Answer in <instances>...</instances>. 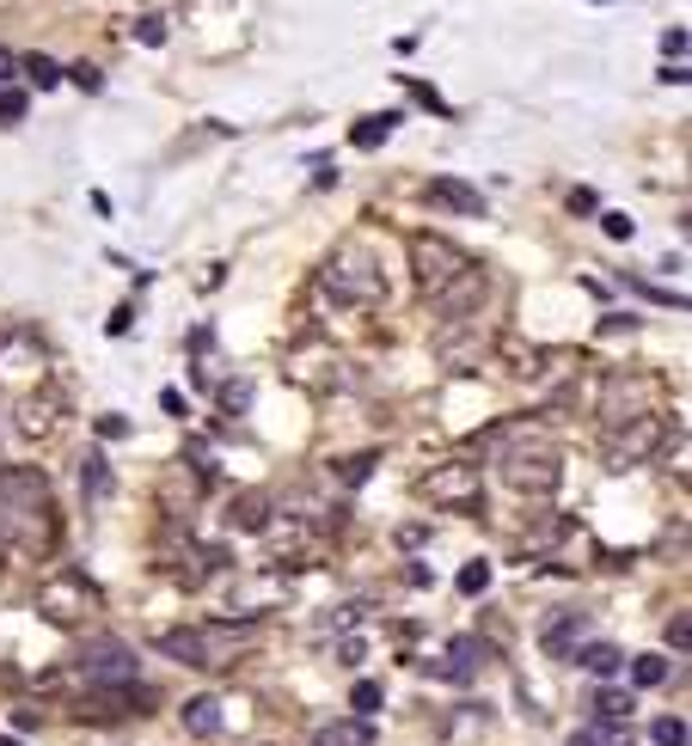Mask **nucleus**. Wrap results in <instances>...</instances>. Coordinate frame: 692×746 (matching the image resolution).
I'll use <instances>...</instances> for the list:
<instances>
[{"mask_svg":"<svg viewBox=\"0 0 692 746\" xmlns=\"http://www.w3.org/2000/svg\"><path fill=\"white\" fill-rule=\"evenodd\" d=\"M496 472H503V484L521 490V496H552V490L564 484V453L552 441L503 446V453H496Z\"/></svg>","mask_w":692,"mask_h":746,"instance_id":"f257e3e1","label":"nucleus"},{"mask_svg":"<svg viewBox=\"0 0 692 746\" xmlns=\"http://www.w3.org/2000/svg\"><path fill=\"white\" fill-rule=\"evenodd\" d=\"M417 490H423V502L453 508V514H479L484 508V477H479L472 459H441V465H429V472L417 477Z\"/></svg>","mask_w":692,"mask_h":746,"instance_id":"f03ea898","label":"nucleus"},{"mask_svg":"<svg viewBox=\"0 0 692 746\" xmlns=\"http://www.w3.org/2000/svg\"><path fill=\"white\" fill-rule=\"evenodd\" d=\"M325 288L344 306H374V301H387V275H380L374 258H361V251H337L325 263Z\"/></svg>","mask_w":692,"mask_h":746,"instance_id":"7ed1b4c3","label":"nucleus"},{"mask_svg":"<svg viewBox=\"0 0 692 746\" xmlns=\"http://www.w3.org/2000/svg\"><path fill=\"white\" fill-rule=\"evenodd\" d=\"M662 441H668V429H662V417H626V422H612V434H607V465L612 472H631V465H643V459H656L662 453Z\"/></svg>","mask_w":692,"mask_h":746,"instance_id":"20e7f679","label":"nucleus"},{"mask_svg":"<svg viewBox=\"0 0 692 746\" xmlns=\"http://www.w3.org/2000/svg\"><path fill=\"white\" fill-rule=\"evenodd\" d=\"M93 600H98V588L81 576V569H62V576L50 581V588H38V612L50 618V624H81L86 612H93Z\"/></svg>","mask_w":692,"mask_h":746,"instance_id":"39448f33","label":"nucleus"},{"mask_svg":"<svg viewBox=\"0 0 692 746\" xmlns=\"http://www.w3.org/2000/svg\"><path fill=\"white\" fill-rule=\"evenodd\" d=\"M466 263H472L466 251L453 245V239H441V233H417L411 239V275H417V288H423V294H436L441 282L460 275Z\"/></svg>","mask_w":692,"mask_h":746,"instance_id":"423d86ee","label":"nucleus"},{"mask_svg":"<svg viewBox=\"0 0 692 746\" xmlns=\"http://www.w3.org/2000/svg\"><path fill=\"white\" fill-rule=\"evenodd\" d=\"M81 680L98 685V692H117V685H135L141 680V655L129 642H93L81 655Z\"/></svg>","mask_w":692,"mask_h":746,"instance_id":"0eeeda50","label":"nucleus"},{"mask_svg":"<svg viewBox=\"0 0 692 746\" xmlns=\"http://www.w3.org/2000/svg\"><path fill=\"white\" fill-rule=\"evenodd\" d=\"M484 294H491V275H484L479 263H466V270L448 275V282L429 294V301H436V318H441V325H466V318L484 306Z\"/></svg>","mask_w":692,"mask_h":746,"instance_id":"6e6552de","label":"nucleus"},{"mask_svg":"<svg viewBox=\"0 0 692 746\" xmlns=\"http://www.w3.org/2000/svg\"><path fill=\"white\" fill-rule=\"evenodd\" d=\"M484 661H491V649H484L479 637H453L448 642V661H423L429 680H448V685H466L484 673Z\"/></svg>","mask_w":692,"mask_h":746,"instance_id":"1a4fd4ad","label":"nucleus"},{"mask_svg":"<svg viewBox=\"0 0 692 746\" xmlns=\"http://www.w3.org/2000/svg\"><path fill=\"white\" fill-rule=\"evenodd\" d=\"M154 649L172 655V661H185V668H214V637L209 630H160Z\"/></svg>","mask_w":692,"mask_h":746,"instance_id":"9d476101","label":"nucleus"},{"mask_svg":"<svg viewBox=\"0 0 692 746\" xmlns=\"http://www.w3.org/2000/svg\"><path fill=\"white\" fill-rule=\"evenodd\" d=\"M583 630H588V612H583V606H564V612H552L546 624H539V649L564 661L576 649V637H583Z\"/></svg>","mask_w":692,"mask_h":746,"instance_id":"9b49d317","label":"nucleus"},{"mask_svg":"<svg viewBox=\"0 0 692 746\" xmlns=\"http://www.w3.org/2000/svg\"><path fill=\"white\" fill-rule=\"evenodd\" d=\"M429 202H441V209H453V214H484V209H491L479 183L448 178V171H436V178H429Z\"/></svg>","mask_w":692,"mask_h":746,"instance_id":"f8f14e48","label":"nucleus"},{"mask_svg":"<svg viewBox=\"0 0 692 746\" xmlns=\"http://www.w3.org/2000/svg\"><path fill=\"white\" fill-rule=\"evenodd\" d=\"M178 722H185V734H197V740H209V734H221L227 710H221V697H185V710H178Z\"/></svg>","mask_w":692,"mask_h":746,"instance_id":"ddd939ff","label":"nucleus"},{"mask_svg":"<svg viewBox=\"0 0 692 746\" xmlns=\"http://www.w3.org/2000/svg\"><path fill=\"white\" fill-rule=\"evenodd\" d=\"M62 429V404L55 398H25L19 404V434H31V441H43V434Z\"/></svg>","mask_w":692,"mask_h":746,"instance_id":"4468645a","label":"nucleus"},{"mask_svg":"<svg viewBox=\"0 0 692 746\" xmlns=\"http://www.w3.org/2000/svg\"><path fill=\"white\" fill-rule=\"evenodd\" d=\"M564 661H576V668L600 673V680H612V673H626V649H612V642H583V649H570Z\"/></svg>","mask_w":692,"mask_h":746,"instance_id":"2eb2a0df","label":"nucleus"},{"mask_svg":"<svg viewBox=\"0 0 692 746\" xmlns=\"http://www.w3.org/2000/svg\"><path fill=\"white\" fill-rule=\"evenodd\" d=\"M319 746H380V728H374V716H344L319 728Z\"/></svg>","mask_w":692,"mask_h":746,"instance_id":"dca6fc26","label":"nucleus"},{"mask_svg":"<svg viewBox=\"0 0 692 746\" xmlns=\"http://www.w3.org/2000/svg\"><path fill=\"white\" fill-rule=\"evenodd\" d=\"M227 521L240 526V533H270L276 514H270V496H258V490H252V496H240L233 508H227Z\"/></svg>","mask_w":692,"mask_h":746,"instance_id":"f3484780","label":"nucleus"},{"mask_svg":"<svg viewBox=\"0 0 692 746\" xmlns=\"http://www.w3.org/2000/svg\"><path fill=\"white\" fill-rule=\"evenodd\" d=\"M588 710H595V722H631L638 697H631V692H612V685H600V692L588 697Z\"/></svg>","mask_w":692,"mask_h":746,"instance_id":"a211bd4d","label":"nucleus"},{"mask_svg":"<svg viewBox=\"0 0 692 746\" xmlns=\"http://www.w3.org/2000/svg\"><path fill=\"white\" fill-rule=\"evenodd\" d=\"M81 490H86V502H105V496H111V459H105V453H86Z\"/></svg>","mask_w":692,"mask_h":746,"instance_id":"6ab92c4d","label":"nucleus"},{"mask_svg":"<svg viewBox=\"0 0 692 746\" xmlns=\"http://www.w3.org/2000/svg\"><path fill=\"white\" fill-rule=\"evenodd\" d=\"M392 129H399V111H380V117H361L356 129H349V141H356V147H380Z\"/></svg>","mask_w":692,"mask_h":746,"instance_id":"aec40b11","label":"nucleus"},{"mask_svg":"<svg viewBox=\"0 0 692 746\" xmlns=\"http://www.w3.org/2000/svg\"><path fill=\"white\" fill-rule=\"evenodd\" d=\"M570 746H631L626 722H600V728H576Z\"/></svg>","mask_w":692,"mask_h":746,"instance_id":"412c9836","label":"nucleus"},{"mask_svg":"<svg viewBox=\"0 0 692 746\" xmlns=\"http://www.w3.org/2000/svg\"><path fill=\"white\" fill-rule=\"evenodd\" d=\"M31 74V86L38 92H50V86H62V62H50V55H25V62H19Z\"/></svg>","mask_w":692,"mask_h":746,"instance_id":"4be33fe9","label":"nucleus"},{"mask_svg":"<svg viewBox=\"0 0 692 746\" xmlns=\"http://www.w3.org/2000/svg\"><path fill=\"white\" fill-rule=\"evenodd\" d=\"M662 680H668V655H638L631 661V685L650 692V685H662Z\"/></svg>","mask_w":692,"mask_h":746,"instance_id":"5701e85b","label":"nucleus"},{"mask_svg":"<svg viewBox=\"0 0 692 746\" xmlns=\"http://www.w3.org/2000/svg\"><path fill=\"white\" fill-rule=\"evenodd\" d=\"M650 746H686V716H656L650 722Z\"/></svg>","mask_w":692,"mask_h":746,"instance_id":"b1692460","label":"nucleus"},{"mask_svg":"<svg viewBox=\"0 0 692 746\" xmlns=\"http://www.w3.org/2000/svg\"><path fill=\"white\" fill-rule=\"evenodd\" d=\"M332 472L344 477L349 490H356V484H368V472H374V453H349V459H337Z\"/></svg>","mask_w":692,"mask_h":746,"instance_id":"393cba45","label":"nucleus"},{"mask_svg":"<svg viewBox=\"0 0 692 746\" xmlns=\"http://www.w3.org/2000/svg\"><path fill=\"white\" fill-rule=\"evenodd\" d=\"M349 704H356V716H374V710L387 704V692H380L374 680H356V685H349Z\"/></svg>","mask_w":692,"mask_h":746,"instance_id":"a878e982","label":"nucleus"},{"mask_svg":"<svg viewBox=\"0 0 692 746\" xmlns=\"http://www.w3.org/2000/svg\"><path fill=\"white\" fill-rule=\"evenodd\" d=\"M245 404H252V380H227L221 386V410L227 417H245Z\"/></svg>","mask_w":692,"mask_h":746,"instance_id":"bb28decb","label":"nucleus"},{"mask_svg":"<svg viewBox=\"0 0 692 746\" xmlns=\"http://www.w3.org/2000/svg\"><path fill=\"white\" fill-rule=\"evenodd\" d=\"M484 588H491V564H484V557H472V564L460 569V593L472 600V593H484Z\"/></svg>","mask_w":692,"mask_h":746,"instance_id":"cd10ccee","label":"nucleus"},{"mask_svg":"<svg viewBox=\"0 0 692 746\" xmlns=\"http://www.w3.org/2000/svg\"><path fill=\"white\" fill-rule=\"evenodd\" d=\"M668 649H674V655H686V649H692V618H686V606L668 618Z\"/></svg>","mask_w":692,"mask_h":746,"instance_id":"c85d7f7f","label":"nucleus"},{"mask_svg":"<svg viewBox=\"0 0 692 746\" xmlns=\"http://www.w3.org/2000/svg\"><path fill=\"white\" fill-rule=\"evenodd\" d=\"M62 80H74V86H86V92H98V86H105V74H98L93 62H74V67H62Z\"/></svg>","mask_w":692,"mask_h":746,"instance_id":"c756f323","label":"nucleus"},{"mask_svg":"<svg viewBox=\"0 0 692 746\" xmlns=\"http://www.w3.org/2000/svg\"><path fill=\"white\" fill-rule=\"evenodd\" d=\"M337 661H344V668H361V661H368V649H361V637H344V642H337Z\"/></svg>","mask_w":692,"mask_h":746,"instance_id":"7c9ffc66","label":"nucleus"},{"mask_svg":"<svg viewBox=\"0 0 692 746\" xmlns=\"http://www.w3.org/2000/svg\"><path fill=\"white\" fill-rule=\"evenodd\" d=\"M135 38H141L147 50H160V43H166V25H160V19H141V25H135Z\"/></svg>","mask_w":692,"mask_h":746,"instance_id":"2f4dec72","label":"nucleus"},{"mask_svg":"<svg viewBox=\"0 0 692 746\" xmlns=\"http://www.w3.org/2000/svg\"><path fill=\"white\" fill-rule=\"evenodd\" d=\"M600 227H607V239H631V233H638L631 214H600Z\"/></svg>","mask_w":692,"mask_h":746,"instance_id":"473e14b6","label":"nucleus"},{"mask_svg":"<svg viewBox=\"0 0 692 746\" xmlns=\"http://www.w3.org/2000/svg\"><path fill=\"white\" fill-rule=\"evenodd\" d=\"M25 117V98L19 92H0V123H19Z\"/></svg>","mask_w":692,"mask_h":746,"instance_id":"72a5a7b5","label":"nucleus"},{"mask_svg":"<svg viewBox=\"0 0 692 746\" xmlns=\"http://www.w3.org/2000/svg\"><path fill=\"white\" fill-rule=\"evenodd\" d=\"M98 434H105V441H123V434H129V422H123V417H98Z\"/></svg>","mask_w":692,"mask_h":746,"instance_id":"f704fd0d","label":"nucleus"},{"mask_svg":"<svg viewBox=\"0 0 692 746\" xmlns=\"http://www.w3.org/2000/svg\"><path fill=\"white\" fill-rule=\"evenodd\" d=\"M417 545H429V526H405L399 533V550H417Z\"/></svg>","mask_w":692,"mask_h":746,"instance_id":"c9c22d12","label":"nucleus"},{"mask_svg":"<svg viewBox=\"0 0 692 746\" xmlns=\"http://www.w3.org/2000/svg\"><path fill=\"white\" fill-rule=\"evenodd\" d=\"M13 728H19V734H31V728H38V710L19 704V710H13Z\"/></svg>","mask_w":692,"mask_h":746,"instance_id":"e433bc0d","label":"nucleus"},{"mask_svg":"<svg viewBox=\"0 0 692 746\" xmlns=\"http://www.w3.org/2000/svg\"><path fill=\"white\" fill-rule=\"evenodd\" d=\"M160 410H166V417H185V398H178L172 386H166V392H160Z\"/></svg>","mask_w":692,"mask_h":746,"instance_id":"4c0bfd02","label":"nucleus"},{"mask_svg":"<svg viewBox=\"0 0 692 746\" xmlns=\"http://www.w3.org/2000/svg\"><path fill=\"white\" fill-rule=\"evenodd\" d=\"M13 74H19V55H13V50H0V86H7Z\"/></svg>","mask_w":692,"mask_h":746,"instance_id":"58836bf2","label":"nucleus"},{"mask_svg":"<svg viewBox=\"0 0 692 746\" xmlns=\"http://www.w3.org/2000/svg\"><path fill=\"white\" fill-rule=\"evenodd\" d=\"M0 746H19V734H0Z\"/></svg>","mask_w":692,"mask_h":746,"instance_id":"ea45409f","label":"nucleus"}]
</instances>
